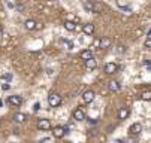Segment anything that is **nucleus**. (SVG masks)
Returning a JSON list of instances; mask_svg holds the SVG:
<instances>
[{"mask_svg": "<svg viewBox=\"0 0 151 143\" xmlns=\"http://www.w3.org/2000/svg\"><path fill=\"white\" fill-rule=\"evenodd\" d=\"M24 26H26L27 30H35L36 28V21L35 19H27V21L24 23Z\"/></svg>", "mask_w": 151, "mask_h": 143, "instance_id": "obj_16", "label": "nucleus"}, {"mask_svg": "<svg viewBox=\"0 0 151 143\" xmlns=\"http://www.w3.org/2000/svg\"><path fill=\"white\" fill-rule=\"evenodd\" d=\"M66 128L64 127H55L54 130H52V134H54V137H57V139H61V137H64L66 136Z\"/></svg>", "mask_w": 151, "mask_h": 143, "instance_id": "obj_8", "label": "nucleus"}, {"mask_svg": "<svg viewBox=\"0 0 151 143\" xmlns=\"http://www.w3.org/2000/svg\"><path fill=\"white\" fill-rule=\"evenodd\" d=\"M39 109H40V103H35V105H33V110H35V112H37Z\"/></svg>", "mask_w": 151, "mask_h": 143, "instance_id": "obj_23", "label": "nucleus"}, {"mask_svg": "<svg viewBox=\"0 0 151 143\" xmlns=\"http://www.w3.org/2000/svg\"><path fill=\"white\" fill-rule=\"evenodd\" d=\"M85 67L90 69V70H91V69H96V67H97V61H96L93 57H91L90 60H85Z\"/></svg>", "mask_w": 151, "mask_h": 143, "instance_id": "obj_14", "label": "nucleus"}, {"mask_svg": "<svg viewBox=\"0 0 151 143\" xmlns=\"http://www.w3.org/2000/svg\"><path fill=\"white\" fill-rule=\"evenodd\" d=\"M84 11H87V12H93V2L91 0H87V2H84Z\"/></svg>", "mask_w": 151, "mask_h": 143, "instance_id": "obj_18", "label": "nucleus"}, {"mask_svg": "<svg viewBox=\"0 0 151 143\" xmlns=\"http://www.w3.org/2000/svg\"><path fill=\"white\" fill-rule=\"evenodd\" d=\"M52 2H55V0H52Z\"/></svg>", "mask_w": 151, "mask_h": 143, "instance_id": "obj_30", "label": "nucleus"}, {"mask_svg": "<svg viewBox=\"0 0 151 143\" xmlns=\"http://www.w3.org/2000/svg\"><path fill=\"white\" fill-rule=\"evenodd\" d=\"M129 115H130V110H129L127 107H120V110H118V119H120V121L127 119Z\"/></svg>", "mask_w": 151, "mask_h": 143, "instance_id": "obj_11", "label": "nucleus"}, {"mask_svg": "<svg viewBox=\"0 0 151 143\" xmlns=\"http://www.w3.org/2000/svg\"><path fill=\"white\" fill-rule=\"evenodd\" d=\"M73 119L75 121H84L85 119V113H84V110L81 107H78V109L73 110Z\"/></svg>", "mask_w": 151, "mask_h": 143, "instance_id": "obj_10", "label": "nucleus"}, {"mask_svg": "<svg viewBox=\"0 0 151 143\" xmlns=\"http://www.w3.org/2000/svg\"><path fill=\"white\" fill-rule=\"evenodd\" d=\"M3 106V100H0V107H2Z\"/></svg>", "mask_w": 151, "mask_h": 143, "instance_id": "obj_28", "label": "nucleus"}, {"mask_svg": "<svg viewBox=\"0 0 151 143\" xmlns=\"http://www.w3.org/2000/svg\"><path fill=\"white\" fill-rule=\"evenodd\" d=\"M82 30H84L85 34H93V33H94V26H93V24H84Z\"/></svg>", "mask_w": 151, "mask_h": 143, "instance_id": "obj_15", "label": "nucleus"}, {"mask_svg": "<svg viewBox=\"0 0 151 143\" xmlns=\"http://www.w3.org/2000/svg\"><path fill=\"white\" fill-rule=\"evenodd\" d=\"M91 57H93V52H91L90 49H85V51L81 52V58H82L84 61H85V60H90Z\"/></svg>", "mask_w": 151, "mask_h": 143, "instance_id": "obj_17", "label": "nucleus"}, {"mask_svg": "<svg viewBox=\"0 0 151 143\" xmlns=\"http://www.w3.org/2000/svg\"><path fill=\"white\" fill-rule=\"evenodd\" d=\"M94 91H91V90H88V91H85L84 94H82V101L84 103H91V101L94 100Z\"/></svg>", "mask_w": 151, "mask_h": 143, "instance_id": "obj_6", "label": "nucleus"}, {"mask_svg": "<svg viewBox=\"0 0 151 143\" xmlns=\"http://www.w3.org/2000/svg\"><path fill=\"white\" fill-rule=\"evenodd\" d=\"M145 48H147V49L151 48V37H147V40H145Z\"/></svg>", "mask_w": 151, "mask_h": 143, "instance_id": "obj_22", "label": "nucleus"}, {"mask_svg": "<svg viewBox=\"0 0 151 143\" xmlns=\"http://www.w3.org/2000/svg\"><path fill=\"white\" fill-rule=\"evenodd\" d=\"M108 88H109V91H112V92H118L121 90V84L118 82V80H111V82L108 84Z\"/></svg>", "mask_w": 151, "mask_h": 143, "instance_id": "obj_9", "label": "nucleus"}, {"mask_svg": "<svg viewBox=\"0 0 151 143\" xmlns=\"http://www.w3.org/2000/svg\"><path fill=\"white\" fill-rule=\"evenodd\" d=\"M118 70V66L115 64V63H108V64H105V67H103V72L106 73V75H112V73H115Z\"/></svg>", "mask_w": 151, "mask_h": 143, "instance_id": "obj_4", "label": "nucleus"}, {"mask_svg": "<svg viewBox=\"0 0 151 143\" xmlns=\"http://www.w3.org/2000/svg\"><path fill=\"white\" fill-rule=\"evenodd\" d=\"M8 103L11 106H21V105H23V97H21V95H11L8 98Z\"/></svg>", "mask_w": 151, "mask_h": 143, "instance_id": "obj_2", "label": "nucleus"}, {"mask_svg": "<svg viewBox=\"0 0 151 143\" xmlns=\"http://www.w3.org/2000/svg\"><path fill=\"white\" fill-rule=\"evenodd\" d=\"M111 46V39L109 37H102L99 40V48H109Z\"/></svg>", "mask_w": 151, "mask_h": 143, "instance_id": "obj_12", "label": "nucleus"}, {"mask_svg": "<svg viewBox=\"0 0 151 143\" xmlns=\"http://www.w3.org/2000/svg\"><path fill=\"white\" fill-rule=\"evenodd\" d=\"M0 124H2V121H0Z\"/></svg>", "mask_w": 151, "mask_h": 143, "instance_id": "obj_29", "label": "nucleus"}, {"mask_svg": "<svg viewBox=\"0 0 151 143\" xmlns=\"http://www.w3.org/2000/svg\"><path fill=\"white\" fill-rule=\"evenodd\" d=\"M37 128L39 130H50L51 128V122L48 119H45V118H40L37 121Z\"/></svg>", "mask_w": 151, "mask_h": 143, "instance_id": "obj_5", "label": "nucleus"}, {"mask_svg": "<svg viewBox=\"0 0 151 143\" xmlns=\"http://www.w3.org/2000/svg\"><path fill=\"white\" fill-rule=\"evenodd\" d=\"M93 12H97V14L106 12V5H103L102 2H93Z\"/></svg>", "mask_w": 151, "mask_h": 143, "instance_id": "obj_7", "label": "nucleus"}, {"mask_svg": "<svg viewBox=\"0 0 151 143\" xmlns=\"http://www.w3.org/2000/svg\"><path fill=\"white\" fill-rule=\"evenodd\" d=\"M3 90L8 91V90H9V84H5V85H3Z\"/></svg>", "mask_w": 151, "mask_h": 143, "instance_id": "obj_26", "label": "nucleus"}, {"mask_svg": "<svg viewBox=\"0 0 151 143\" xmlns=\"http://www.w3.org/2000/svg\"><path fill=\"white\" fill-rule=\"evenodd\" d=\"M12 73H5L3 76H2V79H5V80H12Z\"/></svg>", "mask_w": 151, "mask_h": 143, "instance_id": "obj_21", "label": "nucleus"}, {"mask_svg": "<svg viewBox=\"0 0 151 143\" xmlns=\"http://www.w3.org/2000/svg\"><path fill=\"white\" fill-rule=\"evenodd\" d=\"M2 34H3V28H2V27H0V36H2Z\"/></svg>", "mask_w": 151, "mask_h": 143, "instance_id": "obj_27", "label": "nucleus"}, {"mask_svg": "<svg viewBox=\"0 0 151 143\" xmlns=\"http://www.w3.org/2000/svg\"><path fill=\"white\" fill-rule=\"evenodd\" d=\"M61 103V97L58 95V94H51V95H48V105L51 106V107H57L58 105Z\"/></svg>", "mask_w": 151, "mask_h": 143, "instance_id": "obj_1", "label": "nucleus"}, {"mask_svg": "<svg viewBox=\"0 0 151 143\" xmlns=\"http://www.w3.org/2000/svg\"><path fill=\"white\" fill-rule=\"evenodd\" d=\"M26 113H21V112H18V113H15L14 115V121L15 122H18V124H23V122L26 121Z\"/></svg>", "mask_w": 151, "mask_h": 143, "instance_id": "obj_13", "label": "nucleus"}, {"mask_svg": "<svg viewBox=\"0 0 151 143\" xmlns=\"http://www.w3.org/2000/svg\"><path fill=\"white\" fill-rule=\"evenodd\" d=\"M47 142H50V139H42V140H39V143H47Z\"/></svg>", "mask_w": 151, "mask_h": 143, "instance_id": "obj_25", "label": "nucleus"}, {"mask_svg": "<svg viewBox=\"0 0 151 143\" xmlns=\"http://www.w3.org/2000/svg\"><path fill=\"white\" fill-rule=\"evenodd\" d=\"M64 28H66L68 31H73L76 28V24L72 23V21H66V23H64Z\"/></svg>", "mask_w": 151, "mask_h": 143, "instance_id": "obj_19", "label": "nucleus"}, {"mask_svg": "<svg viewBox=\"0 0 151 143\" xmlns=\"http://www.w3.org/2000/svg\"><path fill=\"white\" fill-rule=\"evenodd\" d=\"M142 98H145L147 101H150V100H151V92H150V91H145V92L142 94Z\"/></svg>", "mask_w": 151, "mask_h": 143, "instance_id": "obj_20", "label": "nucleus"}, {"mask_svg": "<svg viewBox=\"0 0 151 143\" xmlns=\"http://www.w3.org/2000/svg\"><path fill=\"white\" fill-rule=\"evenodd\" d=\"M141 131H142V125L139 124V122L130 125V128H129V134H130V136H139Z\"/></svg>", "mask_w": 151, "mask_h": 143, "instance_id": "obj_3", "label": "nucleus"}, {"mask_svg": "<svg viewBox=\"0 0 151 143\" xmlns=\"http://www.w3.org/2000/svg\"><path fill=\"white\" fill-rule=\"evenodd\" d=\"M124 52V46H118V49H117V54H123Z\"/></svg>", "mask_w": 151, "mask_h": 143, "instance_id": "obj_24", "label": "nucleus"}]
</instances>
